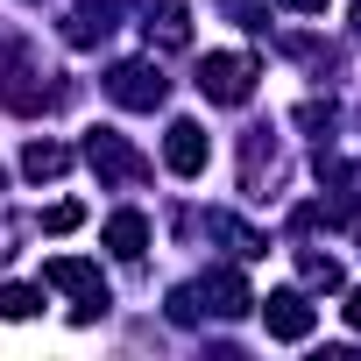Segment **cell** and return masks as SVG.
Here are the masks:
<instances>
[{"label":"cell","mask_w":361,"mask_h":361,"mask_svg":"<svg viewBox=\"0 0 361 361\" xmlns=\"http://www.w3.org/2000/svg\"><path fill=\"white\" fill-rule=\"evenodd\" d=\"M199 92L220 99V106H241L255 92V57H206L199 64Z\"/></svg>","instance_id":"obj_1"},{"label":"cell","mask_w":361,"mask_h":361,"mask_svg":"<svg viewBox=\"0 0 361 361\" xmlns=\"http://www.w3.org/2000/svg\"><path fill=\"white\" fill-rule=\"evenodd\" d=\"M57 290H71L78 298V319H92V312H106V276L92 269V262H78V255H57L50 269H43Z\"/></svg>","instance_id":"obj_2"},{"label":"cell","mask_w":361,"mask_h":361,"mask_svg":"<svg viewBox=\"0 0 361 361\" xmlns=\"http://www.w3.org/2000/svg\"><path fill=\"white\" fill-rule=\"evenodd\" d=\"M106 92H114L121 106H163L170 78H163L156 64H142V57H135V64H114V71H106Z\"/></svg>","instance_id":"obj_3"},{"label":"cell","mask_w":361,"mask_h":361,"mask_svg":"<svg viewBox=\"0 0 361 361\" xmlns=\"http://www.w3.org/2000/svg\"><path fill=\"white\" fill-rule=\"evenodd\" d=\"M85 163L99 170V177H114V185H128V177H142V156L114 135V128H92L85 135Z\"/></svg>","instance_id":"obj_4"},{"label":"cell","mask_w":361,"mask_h":361,"mask_svg":"<svg viewBox=\"0 0 361 361\" xmlns=\"http://www.w3.org/2000/svg\"><path fill=\"white\" fill-rule=\"evenodd\" d=\"M206 156H213V142H206V128H199V121H177V128H170L163 163H170L177 177H199V170H206Z\"/></svg>","instance_id":"obj_5"},{"label":"cell","mask_w":361,"mask_h":361,"mask_svg":"<svg viewBox=\"0 0 361 361\" xmlns=\"http://www.w3.org/2000/svg\"><path fill=\"white\" fill-rule=\"evenodd\" d=\"M262 319H269V340H312V305H305V290H276V298L262 305Z\"/></svg>","instance_id":"obj_6"},{"label":"cell","mask_w":361,"mask_h":361,"mask_svg":"<svg viewBox=\"0 0 361 361\" xmlns=\"http://www.w3.org/2000/svg\"><path fill=\"white\" fill-rule=\"evenodd\" d=\"M149 43L185 50V43H192V15H185V8H156V15H149Z\"/></svg>","instance_id":"obj_7"},{"label":"cell","mask_w":361,"mask_h":361,"mask_svg":"<svg viewBox=\"0 0 361 361\" xmlns=\"http://www.w3.org/2000/svg\"><path fill=\"white\" fill-rule=\"evenodd\" d=\"M142 241H149V220L142 213H114L106 220V248L114 255H142Z\"/></svg>","instance_id":"obj_8"},{"label":"cell","mask_w":361,"mask_h":361,"mask_svg":"<svg viewBox=\"0 0 361 361\" xmlns=\"http://www.w3.org/2000/svg\"><path fill=\"white\" fill-rule=\"evenodd\" d=\"M64 163H71V149H57V142H29V156H22L29 177H64Z\"/></svg>","instance_id":"obj_9"},{"label":"cell","mask_w":361,"mask_h":361,"mask_svg":"<svg viewBox=\"0 0 361 361\" xmlns=\"http://www.w3.org/2000/svg\"><path fill=\"white\" fill-rule=\"evenodd\" d=\"M206 290H213V298H220V312H227V319H234V312H248V283H241V276H234V269H220V276H213V283H206Z\"/></svg>","instance_id":"obj_10"},{"label":"cell","mask_w":361,"mask_h":361,"mask_svg":"<svg viewBox=\"0 0 361 361\" xmlns=\"http://www.w3.org/2000/svg\"><path fill=\"white\" fill-rule=\"evenodd\" d=\"M43 312V298L29 290V283H8V290H0V319H36Z\"/></svg>","instance_id":"obj_11"},{"label":"cell","mask_w":361,"mask_h":361,"mask_svg":"<svg viewBox=\"0 0 361 361\" xmlns=\"http://www.w3.org/2000/svg\"><path fill=\"white\" fill-rule=\"evenodd\" d=\"M78 220H85V206H78V199H64V206H50V213H43V234H71Z\"/></svg>","instance_id":"obj_12"},{"label":"cell","mask_w":361,"mask_h":361,"mask_svg":"<svg viewBox=\"0 0 361 361\" xmlns=\"http://www.w3.org/2000/svg\"><path fill=\"white\" fill-rule=\"evenodd\" d=\"M305 283H326V290H340V262H333V255H305Z\"/></svg>","instance_id":"obj_13"},{"label":"cell","mask_w":361,"mask_h":361,"mask_svg":"<svg viewBox=\"0 0 361 361\" xmlns=\"http://www.w3.org/2000/svg\"><path fill=\"white\" fill-rule=\"evenodd\" d=\"M347 326L361 333V290H347Z\"/></svg>","instance_id":"obj_14"},{"label":"cell","mask_w":361,"mask_h":361,"mask_svg":"<svg viewBox=\"0 0 361 361\" xmlns=\"http://www.w3.org/2000/svg\"><path fill=\"white\" fill-rule=\"evenodd\" d=\"M283 8H298V15H319V8H326V0H283Z\"/></svg>","instance_id":"obj_15"}]
</instances>
